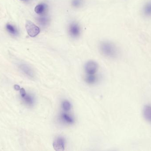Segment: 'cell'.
Wrapping results in <instances>:
<instances>
[{"label":"cell","instance_id":"6","mask_svg":"<svg viewBox=\"0 0 151 151\" xmlns=\"http://www.w3.org/2000/svg\"><path fill=\"white\" fill-rule=\"evenodd\" d=\"M60 119L63 123L68 125H73L75 122L73 116L66 112L64 111L60 114Z\"/></svg>","mask_w":151,"mask_h":151},{"label":"cell","instance_id":"17","mask_svg":"<svg viewBox=\"0 0 151 151\" xmlns=\"http://www.w3.org/2000/svg\"><path fill=\"white\" fill-rule=\"evenodd\" d=\"M14 89H15V90H20V87L18 85H14Z\"/></svg>","mask_w":151,"mask_h":151},{"label":"cell","instance_id":"8","mask_svg":"<svg viewBox=\"0 0 151 151\" xmlns=\"http://www.w3.org/2000/svg\"><path fill=\"white\" fill-rule=\"evenodd\" d=\"M143 115L145 120L151 123V105L145 106L143 110Z\"/></svg>","mask_w":151,"mask_h":151},{"label":"cell","instance_id":"15","mask_svg":"<svg viewBox=\"0 0 151 151\" xmlns=\"http://www.w3.org/2000/svg\"><path fill=\"white\" fill-rule=\"evenodd\" d=\"M72 104L68 100H64L62 103V108L64 112H69L71 110Z\"/></svg>","mask_w":151,"mask_h":151},{"label":"cell","instance_id":"16","mask_svg":"<svg viewBox=\"0 0 151 151\" xmlns=\"http://www.w3.org/2000/svg\"><path fill=\"white\" fill-rule=\"evenodd\" d=\"M72 4L73 7H79L81 5V3L80 0H73Z\"/></svg>","mask_w":151,"mask_h":151},{"label":"cell","instance_id":"7","mask_svg":"<svg viewBox=\"0 0 151 151\" xmlns=\"http://www.w3.org/2000/svg\"><path fill=\"white\" fill-rule=\"evenodd\" d=\"M19 68L27 76L31 78H34L35 77V72L28 65L22 64L19 66Z\"/></svg>","mask_w":151,"mask_h":151},{"label":"cell","instance_id":"11","mask_svg":"<svg viewBox=\"0 0 151 151\" xmlns=\"http://www.w3.org/2000/svg\"><path fill=\"white\" fill-rule=\"evenodd\" d=\"M6 30L12 35L17 36L18 35L19 32L17 28L11 24H7L6 25Z\"/></svg>","mask_w":151,"mask_h":151},{"label":"cell","instance_id":"13","mask_svg":"<svg viewBox=\"0 0 151 151\" xmlns=\"http://www.w3.org/2000/svg\"><path fill=\"white\" fill-rule=\"evenodd\" d=\"M85 81L86 83L90 85L95 84L97 81V77L95 74H87Z\"/></svg>","mask_w":151,"mask_h":151},{"label":"cell","instance_id":"14","mask_svg":"<svg viewBox=\"0 0 151 151\" xmlns=\"http://www.w3.org/2000/svg\"><path fill=\"white\" fill-rule=\"evenodd\" d=\"M39 24L42 26H47L49 23V18L45 15H41L40 17H39L37 19Z\"/></svg>","mask_w":151,"mask_h":151},{"label":"cell","instance_id":"1","mask_svg":"<svg viewBox=\"0 0 151 151\" xmlns=\"http://www.w3.org/2000/svg\"><path fill=\"white\" fill-rule=\"evenodd\" d=\"M99 49L102 55L108 58H116L119 55V50L117 46L109 41L101 42L99 43Z\"/></svg>","mask_w":151,"mask_h":151},{"label":"cell","instance_id":"5","mask_svg":"<svg viewBox=\"0 0 151 151\" xmlns=\"http://www.w3.org/2000/svg\"><path fill=\"white\" fill-rule=\"evenodd\" d=\"M98 69V65L94 61H88L84 66V70L87 74H95Z\"/></svg>","mask_w":151,"mask_h":151},{"label":"cell","instance_id":"4","mask_svg":"<svg viewBox=\"0 0 151 151\" xmlns=\"http://www.w3.org/2000/svg\"><path fill=\"white\" fill-rule=\"evenodd\" d=\"M68 32L71 37L76 38L80 36L81 34V28L80 26L76 22H72L69 26Z\"/></svg>","mask_w":151,"mask_h":151},{"label":"cell","instance_id":"12","mask_svg":"<svg viewBox=\"0 0 151 151\" xmlns=\"http://www.w3.org/2000/svg\"><path fill=\"white\" fill-rule=\"evenodd\" d=\"M21 98L26 104L29 105V106H32V105H33L34 103V98L32 96L26 93V94L24 96Z\"/></svg>","mask_w":151,"mask_h":151},{"label":"cell","instance_id":"18","mask_svg":"<svg viewBox=\"0 0 151 151\" xmlns=\"http://www.w3.org/2000/svg\"><path fill=\"white\" fill-rule=\"evenodd\" d=\"M20 1H26V0H20Z\"/></svg>","mask_w":151,"mask_h":151},{"label":"cell","instance_id":"2","mask_svg":"<svg viewBox=\"0 0 151 151\" xmlns=\"http://www.w3.org/2000/svg\"><path fill=\"white\" fill-rule=\"evenodd\" d=\"M25 27L27 34L31 37H35L40 32V27L30 20L27 21Z\"/></svg>","mask_w":151,"mask_h":151},{"label":"cell","instance_id":"9","mask_svg":"<svg viewBox=\"0 0 151 151\" xmlns=\"http://www.w3.org/2000/svg\"><path fill=\"white\" fill-rule=\"evenodd\" d=\"M47 9V5L45 3H41L36 5L35 11L40 15H43L46 13Z\"/></svg>","mask_w":151,"mask_h":151},{"label":"cell","instance_id":"3","mask_svg":"<svg viewBox=\"0 0 151 151\" xmlns=\"http://www.w3.org/2000/svg\"><path fill=\"white\" fill-rule=\"evenodd\" d=\"M53 146L54 150L55 151H64L66 146L65 138L62 136L58 137L54 140Z\"/></svg>","mask_w":151,"mask_h":151},{"label":"cell","instance_id":"10","mask_svg":"<svg viewBox=\"0 0 151 151\" xmlns=\"http://www.w3.org/2000/svg\"><path fill=\"white\" fill-rule=\"evenodd\" d=\"M142 12L146 17H151V0L145 4L142 8Z\"/></svg>","mask_w":151,"mask_h":151}]
</instances>
